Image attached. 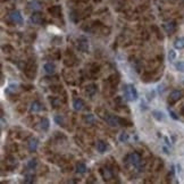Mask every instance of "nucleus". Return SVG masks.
<instances>
[{
  "label": "nucleus",
  "mask_w": 184,
  "mask_h": 184,
  "mask_svg": "<svg viewBox=\"0 0 184 184\" xmlns=\"http://www.w3.org/2000/svg\"><path fill=\"white\" fill-rule=\"evenodd\" d=\"M124 96L128 101H136L139 98V93H138L135 87L132 84H126L124 87Z\"/></svg>",
  "instance_id": "f257e3e1"
},
{
  "label": "nucleus",
  "mask_w": 184,
  "mask_h": 184,
  "mask_svg": "<svg viewBox=\"0 0 184 184\" xmlns=\"http://www.w3.org/2000/svg\"><path fill=\"white\" fill-rule=\"evenodd\" d=\"M105 120H106V123L108 125H110V126H118V125H120V123L123 122L119 117L115 116V115H112V114L107 115V116L105 117Z\"/></svg>",
  "instance_id": "f03ea898"
},
{
  "label": "nucleus",
  "mask_w": 184,
  "mask_h": 184,
  "mask_svg": "<svg viewBox=\"0 0 184 184\" xmlns=\"http://www.w3.org/2000/svg\"><path fill=\"white\" fill-rule=\"evenodd\" d=\"M130 164H131L133 167H139L140 164H141V157L136 152H133V154H130L127 156V159H126Z\"/></svg>",
  "instance_id": "7ed1b4c3"
},
{
  "label": "nucleus",
  "mask_w": 184,
  "mask_h": 184,
  "mask_svg": "<svg viewBox=\"0 0 184 184\" xmlns=\"http://www.w3.org/2000/svg\"><path fill=\"white\" fill-rule=\"evenodd\" d=\"M77 45H79V49L83 53H88L89 51V41L85 37H80L77 39Z\"/></svg>",
  "instance_id": "20e7f679"
},
{
  "label": "nucleus",
  "mask_w": 184,
  "mask_h": 184,
  "mask_svg": "<svg viewBox=\"0 0 184 184\" xmlns=\"http://www.w3.org/2000/svg\"><path fill=\"white\" fill-rule=\"evenodd\" d=\"M9 19H10L13 23H15V24H22L23 23V17H22V14H21V11L18 10H13L9 14Z\"/></svg>",
  "instance_id": "39448f33"
},
{
  "label": "nucleus",
  "mask_w": 184,
  "mask_h": 184,
  "mask_svg": "<svg viewBox=\"0 0 184 184\" xmlns=\"http://www.w3.org/2000/svg\"><path fill=\"white\" fill-rule=\"evenodd\" d=\"M181 98H182V92H181V91H178V90L172 91L170 94H169V98H168V104L169 105H173V104L178 101Z\"/></svg>",
  "instance_id": "423d86ee"
},
{
  "label": "nucleus",
  "mask_w": 184,
  "mask_h": 184,
  "mask_svg": "<svg viewBox=\"0 0 184 184\" xmlns=\"http://www.w3.org/2000/svg\"><path fill=\"white\" fill-rule=\"evenodd\" d=\"M162 27H164V30H165L166 33H173L174 31H175V29H176V24H175V22H173V21H170V22H166L164 23V25H162Z\"/></svg>",
  "instance_id": "0eeeda50"
},
{
  "label": "nucleus",
  "mask_w": 184,
  "mask_h": 184,
  "mask_svg": "<svg viewBox=\"0 0 184 184\" xmlns=\"http://www.w3.org/2000/svg\"><path fill=\"white\" fill-rule=\"evenodd\" d=\"M38 144H39V141L37 138H30L29 141H27V148H29V150L32 151V152L38 149Z\"/></svg>",
  "instance_id": "6e6552de"
},
{
  "label": "nucleus",
  "mask_w": 184,
  "mask_h": 184,
  "mask_svg": "<svg viewBox=\"0 0 184 184\" xmlns=\"http://www.w3.org/2000/svg\"><path fill=\"white\" fill-rule=\"evenodd\" d=\"M42 19H43V17H42V15L40 14V13H34L33 15L30 17L31 23H33V24H35V25H39V24H41Z\"/></svg>",
  "instance_id": "1a4fd4ad"
},
{
  "label": "nucleus",
  "mask_w": 184,
  "mask_h": 184,
  "mask_svg": "<svg viewBox=\"0 0 184 184\" xmlns=\"http://www.w3.org/2000/svg\"><path fill=\"white\" fill-rule=\"evenodd\" d=\"M27 7L33 11L40 10L41 9V4H40V1H38V0H31L30 2L27 4Z\"/></svg>",
  "instance_id": "9d476101"
},
{
  "label": "nucleus",
  "mask_w": 184,
  "mask_h": 184,
  "mask_svg": "<svg viewBox=\"0 0 184 184\" xmlns=\"http://www.w3.org/2000/svg\"><path fill=\"white\" fill-rule=\"evenodd\" d=\"M42 109V105L39 101H33L30 105V112L31 113H39Z\"/></svg>",
  "instance_id": "9b49d317"
},
{
  "label": "nucleus",
  "mask_w": 184,
  "mask_h": 184,
  "mask_svg": "<svg viewBox=\"0 0 184 184\" xmlns=\"http://www.w3.org/2000/svg\"><path fill=\"white\" fill-rule=\"evenodd\" d=\"M43 69H45V72L47 73V74H53L55 73V71H56V66L53 64V63H45V66H43Z\"/></svg>",
  "instance_id": "f8f14e48"
},
{
  "label": "nucleus",
  "mask_w": 184,
  "mask_h": 184,
  "mask_svg": "<svg viewBox=\"0 0 184 184\" xmlns=\"http://www.w3.org/2000/svg\"><path fill=\"white\" fill-rule=\"evenodd\" d=\"M73 108L75 109L76 112L82 110V109L84 108V102H83L82 99H75V100L73 101Z\"/></svg>",
  "instance_id": "ddd939ff"
},
{
  "label": "nucleus",
  "mask_w": 184,
  "mask_h": 184,
  "mask_svg": "<svg viewBox=\"0 0 184 184\" xmlns=\"http://www.w3.org/2000/svg\"><path fill=\"white\" fill-rule=\"evenodd\" d=\"M152 117H154L156 120H158V122L165 120V115H164V113L159 112V110H154V112H152Z\"/></svg>",
  "instance_id": "4468645a"
},
{
  "label": "nucleus",
  "mask_w": 184,
  "mask_h": 184,
  "mask_svg": "<svg viewBox=\"0 0 184 184\" xmlns=\"http://www.w3.org/2000/svg\"><path fill=\"white\" fill-rule=\"evenodd\" d=\"M101 174H102V177H104V180L105 181H108L113 177V173H112V170H110L109 168H102Z\"/></svg>",
  "instance_id": "2eb2a0df"
},
{
  "label": "nucleus",
  "mask_w": 184,
  "mask_h": 184,
  "mask_svg": "<svg viewBox=\"0 0 184 184\" xmlns=\"http://www.w3.org/2000/svg\"><path fill=\"white\" fill-rule=\"evenodd\" d=\"M174 47H175V49H178V50L184 49V38L183 37H182V38H177L176 40H175V42H174Z\"/></svg>",
  "instance_id": "dca6fc26"
},
{
  "label": "nucleus",
  "mask_w": 184,
  "mask_h": 184,
  "mask_svg": "<svg viewBox=\"0 0 184 184\" xmlns=\"http://www.w3.org/2000/svg\"><path fill=\"white\" fill-rule=\"evenodd\" d=\"M97 150L100 152V154H104L107 150V144H106L104 141H98L97 142Z\"/></svg>",
  "instance_id": "f3484780"
},
{
  "label": "nucleus",
  "mask_w": 184,
  "mask_h": 184,
  "mask_svg": "<svg viewBox=\"0 0 184 184\" xmlns=\"http://www.w3.org/2000/svg\"><path fill=\"white\" fill-rule=\"evenodd\" d=\"M87 172V166L85 164H83V162H79L77 165H76V173L77 174H85Z\"/></svg>",
  "instance_id": "a211bd4d"
},
{
  "label": "nucleus",
  "mask_w": 184,
  "mask_h": 184,
  "mask_svg": "<svg viewBox=\"0 0 184 184\" xmlns=\"http://www.w3.org/2000/svg\"><path fill=\"white\" fill-rule=\"evenodd\" d=\"M40 128L42 131H48L49 128V119L48 118H42L41 123H40Z\"/></svg>",
  "instance_id": "6ab92c4d"
},
{
  "label": "nucleus",
  "mask_w": 184,
  "mask_h": 184,
  "mask_svg": "<svg viewBox=\"0 0 184 184\" xmlns=\"http://www.w3.org/2000/svg\"><path fill=\"white\" fill-rule=\"evenodd\" d=\"M84 122L87 123V124H93L94 123V116L92 115V114H88V115H85L84 116Z\"/></svg>",
  "instance_id": "aec40b11"
},
{
  "label": "nucleus",
  "mask_w": 184,
  "mask_h": 184,
  "mask_svg": "<svg viewBox=\"0 0 184 184\" xmlns=\"http://www.w3.org/2000/svg\"><path fill=\"white\" fill-rule=\"evenodd\" d=\"M118 140H119V142H127L128 141V134L126 132H123V133H120L119 136H118Z\"/></svg>",
  "instance_id": "412c9836"
},
{
  "label": "nucleus",
  "mask_w": 184,
  "mask_h": 184,
  "mask_svg": "<svg viewBox=\"0 0 184 184\" xmlns=\"http://www.w3.org/2000/svg\"><path fill=\"white\" fill-rule=\"evenodd\" d=\"M37 166H38V160H37V159H31V160H29V162H27V167L30 169H35Z\"/></svg>",
  "instance_id": "4be33fe9"
},
{
  "label": "nucleus",
  "mask_w": 184,
  "mask_h": 184,
  "mask_svg": "<svg viewBox=\"0 0 184 184\" xmlns=\"http://www.w3.org/2000/svg\"><path fill=\"white\" fill-rule=\"evenodd\" d=\"M175 58H176V51L175 50H169L168 51V60L169 61H173V60H175Z\"/></svg>",
  "instance_id": "5701e85b"
},
{
  "label": "nucleus",
  "mask_w": 184,
  "mask_h": 184,
  "mask_svg": "<svg viewBox=\"0 0 184 184\" xmlns=\"http://www.w3.org/2000/svg\"><path fill=\"white\" fill-rule=\"evenodd\" d=\"M16 90H17V85L13 83V84H9V85H8V88L6 89V92H7V93H10V92H15Z\"/></svg>",
  "instance_id": "b1692460"
},
{
  "label": "nucleus",
  "mask_w": 184,
  "mask_h": 184,
  "mask_svg": "<svg viewBox=\"0 0 184 184\" xmlns=\"http://www.w3.org/2000/svg\"><path fill=\"white\" fill-rule=\"evenodd\" d=\"M175 67H176V69L178 72L184 73V61H178V63H176V64H175Z\"/></svg>",
  "instance_id": "393cba45"
},
{
  "label": "nucleus",
  "mask_w": 184,
  "mask_h": 184,
  "mask_svg": "<svg viewBox=\"0 0 184 184\" xmlns=\"http://www.w3.org/2000/svg\"><path fill=\"white\" fill-rule=\"evenodd\" d=\"M55 120H56V123L58 125H64V117H61V116H56L55 117Z\"/></svg>",
  "instance_id": "a878e982"
},
{
  "label": "nucleus",
  "mask_w": 184,
  "mask_h": 184,
  "mask_svg": "<svg viewBox=\"0 0 184 184\" xmlns=\"http://www.w3.org/2000/svg\"><path fill=\"white\" fill-rule=\"evenodd\" d=\"M34 182V177L32 175H26L25 178H24V183H33Z\"/></svg>",
  "instance_id": "bb28decb"
},
{
  "label": "nucleus",
  "mask_w": 184,
  "mask_h": 184,
  "mask_svg": "<svg viewBox=\"0 0 184 184\" xmlns=\"http://www.w3.org/2000/svg\"><path fill=\"white\" fill-rule=\"evenodd\" d=\"M87 91H89V94H90V96H93L94 92L97 91V89H96V87H94V85H90V87L88 88Z\"/></svg>",
  "instance_id": "cd10ccee"
},
{
  "label": "nucleus",
  "mask_w": 184,
  "mask_h": 184,
  "mask_svg": "<svg viewBox=\"0 0 184 184\" xmlns=\"http://www.w3.org/2000/svg\"><path fill=\"white\" fill-rule=\"evenodd\" d=\"M169 115H170V117L173 118V119H178V116H176V114L174 113V112H172V110H169Z\"/></svg>",
  "instance_id": "c85d7f7f"
},
{
  "label": "nucleus",
  "mask_w": 184,
  "mask_h": 184,
  "mask_svg": "<svg viewBox=\"0 0 184 184\" xmlns=\"http://www.w3.org/2000/svg\"><path fill=\"white\" fill-rule=\"evenodd\" d=\"M165 142L167 146H170V143H169V141H168V138H165Z\"/></svg>",
  "instance_id": "c756f323"
},
{
  "label": "nucleus",
  "mask_w": 184,
  "mask_h": 184,
  "mask_svg": "<svg viewBox=\"0 0 184 184\" xmlns=\"http://www.w3.org/2000/svg\"><path fill=\"white\" fill-rule=\"evenodd\" d=\"M162 149H164V151H165V154L169 155V151H168V149H167V148H165V147H164V148H162Z\"/></svg>",
  "instance_id": "7c9ffc66"
},
{
  "label": "nucleus",
  "mask_w": 184,
  "mask_h": 184,
  "mask_svg": "<svg viewBox=\"0 0 184 184\" xmlns=\"http://www.w3.org/2000/svg\"><path fill=\"white\" fill-rule=\"evenodd\" d=\"M182 115H183V116H184V107H183V108H182Z\"/></svg>",
  "instance_id": "2f4dec72"
}]
</instances>
